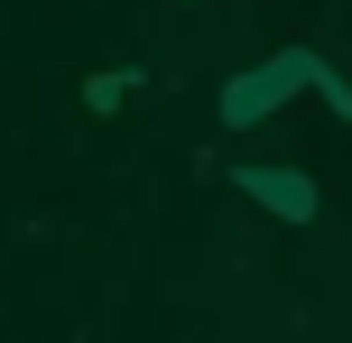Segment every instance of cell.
<instances>
[{"instance_id": "obj_1", "label": "cell", "mask_w": 352, "mask_h": 343, "mask_svg": "<svg viewBox=\"0 0 352 343\" xmlns=\"http://www.w3.org/2000/svg\"><path fill=\"white\" fill-rule=\"evenodd\" d=\"M316 65H324V47H278L269 65H241V74L223 84V102H213L223 130H260L269 111H287L306 84H316Z\"/></svg>"}, {"instance_id": "obj_2", "label": "cell", "mask_w": 352, "mask_h": 343, "mask_svg": "<svg viewBox=\"0 0 352 343\" xmlns=\"http://www.w3.org/2000/svg\"><path fill=\"white\" fill-rule=\"evenodd\" d=\"M223 177H232V195H250L269 223H287V232H316V223H324V186L306 177V167H278V158H232Z\"/></svg>"}, {"instance_id": "obj_3", "label": "cell", "mask_w": 352, "mask_h": 343, "mask_svg": "<svg viewBox=\"0 0 352 343\" xmlns=\"http://www.w3.org/2000/svg\"><path fill=\"white\" fill-rule=\"evenodd\" d=\"M140 93H148V65H93L84 84H74V102H84V121H121Z\"/></svg>"}, {"instance_id": "obj_4", "label": "cell", "mask_w": 352, "mask_h": 343, "mask_svg": "<svg viewBox=\"0 0 352 343\" xmlns=\"http://www.w3.org/2000/svg\"><path fill=\"white\" fill-rule=\"evenodd\" d=\"M306 93H316V102H324V111H334V121L352 130V74L334 65V56H324V65H316V84H306Z\"/></svg>"}, {"instance_id": "obj_5", "label": "cell", "mask_w": 352, "mask_h": 343, "mask_svg": "<svg viewBox=\"0 0 352 343\" xmlns=\"http://www.w3.org/2000/svg\"><path fill=\"white\" fill-rule=\"evenodd\" d=\"M176 10H204V0H176Z\"/></svg>"}]
</instances>
